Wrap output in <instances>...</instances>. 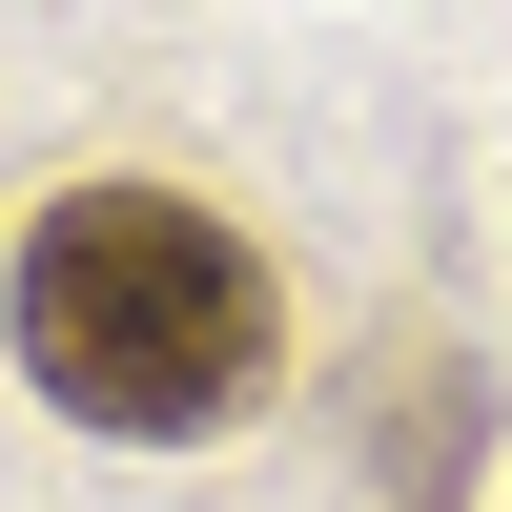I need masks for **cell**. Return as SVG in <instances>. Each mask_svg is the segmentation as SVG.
<instances>
[{"label":"cell","mask_w":512,"mask_h":512,"mask_svg":"<svg viewBox=\"0 0 512 512\" xmlns=\"http://www.w3.org/2000/svg\"><path fill=\"white\" fill-rule=\"evenodd\" d=\"M0 328H21L41 410H82V431H123V451H185V431H226V410L267 390V267H246V226L185 205V185H62L21 226Z\"/></svg>","instance_id":"cell-1"}]
</instances>
